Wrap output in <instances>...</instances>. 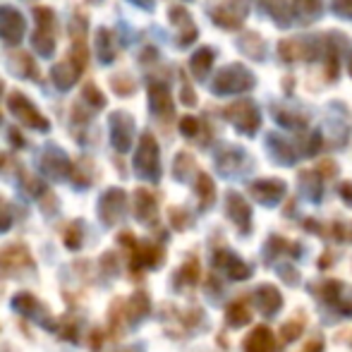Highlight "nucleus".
Wrapping results in <instances>:
<instances>
[{
  "instance_id": "26",
  "label": "nucleus",
  "mask_w": 352,
  "mask_h": 352,
  "mask_svg": "<svg viewBox=\"0 0 352 352\" xmlns=\"http://www.w3.org/2000/svg\"><path fill=\"white\" fill-rule=\"evenodd\" d=\"M91 348L94 350H98V348H101V343H103V333H101V331H94V333H91Z\"/></svg>"
},
{
  "instance_id": "28",
  "label": "nucleus",
  "mask_w": 352,
  "mask_h": 352,
  "mask_svg": "<svg viewBox=\"0 0 352 352\" xmlns=\"http://www.w3.org/2000/svg\"><path fill=\"white\" fill-rule=\"evenodd\" d=\"M140 5H144V8H151V0H137Z\"/></svg>"
},
{
  "instance_id": "30",
  "label": "nucleus",
  "mask_w": 352,
  "mask_h": 352,
  "mask_svg": "<svg viewBox=\"0 0 352 352\" xmlns=\"http://www.w3.org/2000/svg\"><path fill=\"white\" fill-rule=\"evenodd\" d=\"M122 352H140V350H137V348H130V350H122Z\"/></svg>"
},
{
  "instance_id": "13",
  "label": "nucleus",
  "mask_w": 352,
  "mask_h": 352,
  "mask_svg": "<svg viewBox=\"0 0 352 352\" xmlns=\"http://www.w3.org/2000/svg\"><path fill=\"white\" fill-rule=\"evenodd\" d=\"M237 48H240L247 58H256V60H261V58L266 56V46L259 34H245V36L237 41Z\"/></svg>"
},
{
  "instance_id": "19",
  "label": "nucleus",
  "mask_w": 352,
  "mask_h": 352,
  "mask_svg": "<svg viewBox=\"0 0 352 352\" xmlns=\"http://www.w3.org/2000/svg\"><path fill=\"white\" fill-rule=\"evenodd\" d=\"M151 108L156 113H161V111H170V101H168V91H166V87H156L153 84L151 87Z\"/></svg>"
},
{
  "instance_id": "20",
  "label": "nucleus",
  "mask_w": 352,
  "mask_h": 352,
  "mask_svg": "<svg viewBox=\"0 0 352 352\" xmlns=\"http://www.w3.org/2000/svg\"><path fill=\"white\" fill-rule=\"evenodd\" d=\"M269 12L274 14L276 19H278L280 27H285V24H290V5H287L285 0H271Z\"/></svg>"
},
{
  "instance_id": "18",
  "label": "nucleus",
  "mask_w": 352,
  "mask_h": 352,
  "mask_svg": "<svg viewBox=\"0 0 352 352\" xmlns=\"http://www.w3.org/2000/svg\"><path fill=\"white\" fill-rule=\"evenodd\" d=\"M84 228H82V221H74L70 228L65 230V247L72 252H77L82 247V240H84Z\"/></svg>"
},
{
  "instance_id": "1",
  "label": "nucleus",
  "mask_w": 352,
  "mask_h": 352,
  "mask_svg": "<svg viewBox=\"0 0 352 352\" xmlns=\"http://www.w3.org/2000/svg\"><path fill=\"white\" fill-rule=\"evenodd\" d=\"M252 87H254V74L247 70L245 65L235 63V65L223 67V70L216 74V79H213V84H211V91L221 94V96H230V94L250 91Z\"/></svg>"
},
{
  "instance_id": "2",
  "label": "nucleus",
  "mask_w": 352,
  "mask_h": 352,
  "mask_svg": "<svg viewBox=\"0 0 352 352\" xmlns=\"http://www.w3.org/2000/svg\"><path fill=\"white\" fill-rule=\"evenodd\" d=\"M228 118H230L232 125L240 132H245V135H254L261 125L259 108H256L250 98H240V101L232 103V106L228 108Z\"/></svg>"
},
{
  "instance_id": "16",
  "label": "nucleus",
  "mask_w": 352,
  "mask_h": 352,
  "mask_svg": "<svg viewBox=\"0 0 352 352\" xmlns=\"http://www.w3.org/2000/svg\"><path fill=\"white\" fill-rule=\"evenodd\" d=\"M271 348V333L266 329H256L247 340V352H269Z\"/></svg>"
},
{
  "instance_id": "8",
  "label": "nucleus",
  "mask_w": 352,
  "mask_h": 352,
  "mask_svg": "<svg viewBox=\"0 0 352 352\" xmlns=\"http://www.w3.org/2000/svg\"><path fill=\"white\" fill-rule=\"evenodd\" d=\"M130 135H132V120L127 116H120L118 113L113 118V142L120 151H127L130 148Z\"/></svg>"
},
{
  "instance_id": "5",
  "label": "nucleus",
  "mask_w": 352,
  "mask_h": 352,
  "mask_svg": "<svg viewBox=\"0 0 352 352\" xmlns=\"http://www.w3.org/2000/svg\"><path fill=\"white\" fill-rule=\"evenodd\" d=\"M250 8H247L245 0H228V3H221L216 10H213V22L223 29H237L242 24V19L247 17Z\"/></svg>"
},
{
  "instance_id": "12",
  "label": "nucleus",
  "mask_w": 352,
  "mask_h": 352,
  "mask_svg": "<svg viewBox=\"0 0 352 352\" xmlns=\"http://www.w3.org/2000/svg\"><path fill=\"white\" fill-rule=\"evenodd\" d=\"M153 213H156V199H153L151 192L146 190H137L135 195V216L140 221H151Z\"/></svg>"
},
{
  "instance_id": "29",
  "label": "nucleus",
  "mask_w": 352,
  "mask_h": 352,
  "mask_svg": "<svg viewBox=\"0 0 352 352\" xmlns=\"http://www.w3.org/2000/svg\"><path fill=\"white\" fill-rule=\"evenodd\" d=\"M348 70H350V74H352V53H350V60H348Z\"/></svg>"
},
{
  "instance_id": "4",
  "label": "nucleus",
  "mask_w": 352,
  "mask_h": 352,
  "mask_svg": "<svg viewBox=\"0 0 352 352\" xmlns=\"http://www.w3.org/2000/svg\"><path fill=\"white\" fill-rule=\"evenodd\" d=\"M135 168L144 180H158V173H161V168H158V146L151 135L142 137L140 151H137L135 158Z\"/></svg>"
},
{
  "instance_id": "25",
  "label": "nucleus",
  "mask_w": 352,
  "mask_h": 352,
  "mask_svg": "<svg viewBox=\"0 0 352 352\" xmlns=\"http://www.w3.org/2000/svg\"><path fill=\"white\" fill-rule=\"evenodd\" d=\"M180 127H182V132H185L187 137H192V135H195V132H197V127H199V125H197L195 118H185Z\"/></svg>"
},
{
  "instance_id": "23",
  "label": "nucleus",
  "mask_w": 352,
  "mask_h": 352,
  "mask_svg": "<svg viewBox=\"0 0 352 352\" xmlns=\"http://www.w3.org/2000/svg\"><path fill=\"white\" fill-rule=\"evenodd\" d=\"M331 10H333L338 17L352 19V0H333V3H331Z\"/></svg>"
},
{
  "instance_id": "17",
  "label": "nucleus",
  "mask_w": 352,
  "mask_h": 352,
  "mask_svg": "<svg viewBox=\"0 0 352 352\" xmlns=\"http://www.w3.org/2000/svg\"><path fill=\"white\" fill-rule=\"evenodd\" d=\"M292 3H295V10L300 12V17L305 19H316L321 14V10H324L321 0H292Z\"/></svg>"
},
{
  "instance_id": "6",
  "label": "nucleus",
  "mask_w": 352,
  "mask_h": 352,
  "mask_svg": "<svg viewBox=\"0 0 352 352\" xmlns=\"http://www.w3.org/2000/svg\"><path fill=\"white\" fill-rule=\"evenodd\" d=\"M125 192L122 190H108L98 201V216L106 226H116L125 216Z\"/></svg>"
},
{
  "instance_id": "24",
  "label": "nucleus",
  "mask_w": 352,
  "mask_h": 352,
  "mask_svg": "<svg viewBox=\"0 0 352 352\" xmlns=\"http://www.w3.org/2000/svg\"><path fill=\"white\" fill-rule=\"evenodd\" d=\"M199 190H201V197H204V206H209V199L213 195V185L206 175H199Z\"/></svg>"
},
{
  "instance_id": "10",
  "label": "nucleus",
  "mask_w": 352,
  "mask_h": 352,
  "mask_svg": "<svg viewBox=\"0 0 352 352\" xmlns=\"http://www.w3.org/2000/svg\"><path fill=\"white\" fill-rule=\"evenodd\" d=\"M127 324H130V319L135 321H142L144 316L148 314V309H151V302H148V295L146 292H135V295L130 297V302H127Z\"/></svg>"
},
{
  "instance_id": "22",
  "label": "nucleus",
  "mask_w": 352,
  "mask_h": 352,
  "mask_svg": "<svg viewBox=\"0 0 352 352\" xmlns=\"http://www.w3.org/2000/svg\"><path fill=\"white\" fill-rule=\"evenodd\" d=\"M12 228V209L8 201L0 197V232H8Z\"/></svg>"
},
{
  "instance_id": "9",
  "label": "nucleus",
  "mask_w": 352,
  "mask_h": 352,
  "mask_svg": "<svg viewBox=\"0 0 352 352\" xmlns=\"http://www.w3.org/2000/svg\"><path fill=\"white\" fill-rule=\"evenodd\" d=\"M12 309L22 316H32V319H36V314L38 311H43V307L38 305V300L32 295V292H17V295L12 297Z\"/></svg>"
},
{
  "instance_id": "21",
  "label": "nucleus",
  "mask_w": 352,
  "mask_h": 352,
  "mask_svg": "<svg viewBox=\"0 0 352 352\" xmlns=\"http://www.w3.org/2000/svg\"><path fill=\"white\" fill-rule=\"evenodd\" d=\"M274 113H276V120H278L280 125H285V127H295V130H300V127L307 125L305 118L295 116V113H285V111H280V108H276Z\"/></svg>"
},
{
  "instance_id": "11",
  "label": "nucleus",
  "mask_w": 352,
  "mask_h": 352,
  "mask_svg": "<svg viewBox=\"0 0 352 352\" xmlns=\"http://www.w3.org/2000/svg\"><path fill=\"white\" fill-rule=\"evenodd\" d=\"M283 190H285V185H283L280 180H266V182H256V185H252V192H254L256 197H259L264 204H271V201H278Z\"/></svg>"
},
{
  "instance_id": "7",
  "label": "nucleus",
  "mask_w": 352,
  "mask_h": 352,
  "mask_svg": "<svg viewBox=\"0 0 352 352\" xmlns=\"http://www.w3.org/2000/svg\"><path fill=\"white\" fill-rule=\"evenodd\" d=\"M12 113L22 118V122H27L29 127H38V130H46V127H48V122L41 118V113L34 111L22 94H14V96H12Z\"/></svg>"
},
{
  "instance_id": "3",
  "label": "nucleus",
  "mask_w": 352,
  "mask_h": 352,
  "mask_svg": "<svg viewBox=\"0 0 352 352\" xmlns=\"http://www.w3.org/2000/svg\"><path fill=\"white\" fill-rule=\"evenodd\" d=\"M34 259L27 245L14 242V245L0 250V274H22V271H32Z\"/></svg>"
},
{
  "instance_id": "14",
  "label": "nucleus",
  "mask_w": 352,
  "mask_h": 352,
  "mask_svg": "<svg viewBox=\"0 0 352 352\" xmlns=\"http://www.w3.org/2000/svg\"><path fill=\"white\" fill-rule=\"evenodd\" d=\"M305 41H307V38H285V41H280L278 53H280L283 60L292 63V60H297L302 53H307V43Z\"/></svg>"
},
{
  "instance_id": "27",
  "label": "nucleus",
  "mask_w": 352,
  "mask_h": 352,
  "mask_svg": "<svg viewBox=\"0 0 352 352\" xmlns=\"http://www.w3.org/2000/svg\"><path fill=\"white\" fill-rule=\"evenodd\" d=\"M343 192H345V199H348V201H352V187H348V185H345V187H343Z\"/></svg>"
},
{
  "instance_id": "15",
  "label": "nucleus",
  "mask_w": 352,
  "mask_h": 352,
  "mask_svg": "<svg viewBox=\"0 0 352 352\" xmlns=\"http://www.w3.org/2000/svg\"><path fill=\"white\" fill-rule=\"evenodd\" d=\"M211 65H213V51L211 48H201V51H197L195 58H192V72H195L199 79H204L206 74H209Z\"/></svg>"
}]
</instances>
